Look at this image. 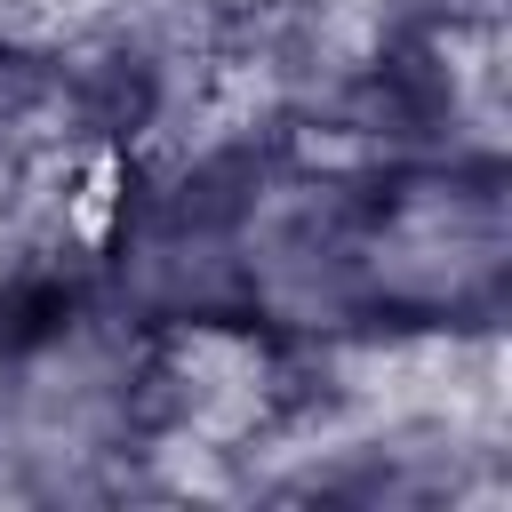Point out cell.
<instances>
[{"instance_id": "cell-4", "label": "cell", "mask_w": 512, "mask_h": 512, "mask_svg": "<svg viewBox=\"0 0 512 512\" xmlns=\"http://www.w3.org/2000/svg\"><path fill=\"white\" fill-rule=\"evenodd\" d=\"M440 104H448V80H440V64H432L424 48L384 56V72H376V112H384L400 136H424V128L440 120Z\"/></svg>"}, {"instance_id": "cell-1", "label": "cell", "mask_w": 512, "mask_h": 512, "mask_svg": "<svg viewBox=\"0 0 512 512\" xmlns=\"http://www.w3.org/2000/svg\"><path fill=\"white\" fill-rule=\"evenodd\" d=\"M72 312H80V296H72V280H56V272H16V280H0V360H24V352H40V344H56V336L72 328Z\"/></svg>"}, {"instance_id": "cell-2", "label": "cell", "mask_w": 512, "mask_h": 512, "mask_svg": "<svg viewBox=\"0 0 512 512\" xmlns=\"http://www.w3.org/2000/svg\"><path fill=\"white\" fill-rule=\"evenodd\" d=\"M152 112H160V80H152V64H136V56H112V64H96V72L80 80V120H88L96 136H112V144H128Z\"/></svg>"}, {"instance_id": "cell-3", "label": "cell", "mask_w": 512, "mask_h": 512, "mask_svg": "<svg viewBox=\"0 0 512 512\" xmlns=\"http://www.w3.org/2000/svg\"><path fill=\"white\" fill-rule=\"evenodd\" d=\"M256 152H216V160H200L192 176H184V192H176V224H192V232H224V224H240L248 216V200H256Z\"/></svg>"}, {"instance_id": "cell-5", "label": "cell", "mask_w": 512, "mask_h": 512, "mask_svg": "<svg viewBox=\"0 0 512 512\" xmlns=\"http://www.w3.org/2000/svg\"><path fill=\"white\" fill-rule=\"evenodd\" d=\"M48 88H56L48 56H32V48H0V120H24Z\"/></svg>"}]
</instances>
